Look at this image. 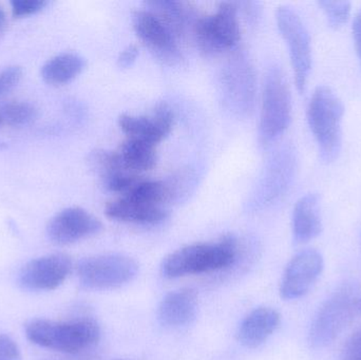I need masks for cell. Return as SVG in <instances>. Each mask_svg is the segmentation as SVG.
<instances>
[{
  "mask_svg": "<svg viewBox=\"0 0 361 360\" xmlns=\"http://www.w3.org/2000/svg\"><path fill=\"white\" fill-rule=\"evenodd\" d=\"M139 273L133 258L121 254L93 256L80 260L76 266L78 281L90 291L120 289L130 283Z\"/></svg>",
  "mask_w": 361,
  "mask_h": 360,
  "instance_id": "8992f818",
  "label": "cell"
},
{
  "mask_svg": "<svg viewBox=\"0 0 361 360\" xmlns=\"http://www.w3.org/2000/svg\"><path fill=\"white\" fill-rule=\"evenodd\" d=\"M25 336L32 344L66 354H78L99 342L101 329L93 319L54 321L33 319L25 325Z\"/></svg>",
  "mask_w": 361,
  "mask_h": 360,
  "instance_id": "7a4b0ae2",
  "label": "cell"
},
{
  "mask_svg": "<svg viewBox=\"0 0 361 360\" xmlns=\"http://www.w3.org/2000/svg\"><path fill=\"white\" fill-rule=\"evenodd\" d=\"M197 178L195 169L184 167L175 171L163 181L166 194V203H180L188 199L197 186Z\"/></svg>",
  "mask_w": 361,
  "mask_h": 360,
  "instance_id": "603a6c76",
  "label": "cell"
},
{
  "mask_svg": "<svg viewBox=\"0 0 361 360\" xmlns=\"http://www.w3.org/2000/svg\"><path fill=\"white\" fill-rule=\"evenodd\" d=\"M319 6H322L328 18L329 25L333 29H339L343 27L350 17L351 13V4L349 1H319Z\"/></svg>",
  "mask_w": 361,
  "mask_h": 360,
  "instance_id": "484cf974",
  "label": "cell"
},
{
  "mask_svg": "<svg viewBox=\"0 0 361 360\" xmlns=\"http://www.w3.org/2000/svg\"><path fill=\"white\" fill-rule=\"evenodd\" d=\"M280 323L281 315L275 309L269 306L255 309L239 325L238 342L247 349L259 348L277 331Z\"/></svg>",
  "mask_w": 361,
  "mask_h": 360,
  "instance_id": "e0dca14e",
  "label": "cell"
},
{
  "mask_svg": "<svg viewBox=\"0 0 361 360\" xmlns=\"http://www.w3.org/2000/svg\"><path fill=\"white\" fill-rule=\"evenodd\" d=\"M197 314V295L189 287L171 291L159 304L158 321L166 329L188 327L195 321Z\"/></svg>",
  "mask_w": 361,
  "mask_h": 360,
  "instance_id": "2e32d148",
  "label": "cell"
},
{
  "mask_svg": "<svg viewBox=\"0 0 361 360\" xmlns=\"http://www.w3.org/2000/svg\"><path fill=\"white\" fill-rule=\"evenodd\" d=\"M345 106L333 89L319 86L307 107V122L315 137L322 162L330 164L338 158L343 145Z\"/></svg>",
  "mask_w": 361,
  "mask_h": 360,
  "instance_id": "3957f363",
  "label": "cell"
},
{
  "mask_svg": "<svg viewBox=\"0 0 361 360\" xmlns=\"http://www.w3.org/2000/svg\"><path fill=\"white\" fill-rule=\"evenodd\" d=\"M292 120V95L288 78L280 66L267 69L263 85L262 105L259 122V142L271 145L290 126Z\"/></svg>",
  "mask_w": 361,
  "mask_h": 360,
  "instance_id": "277c9868",
  "label": "cell"
},
{
  "mask_svg": "<svg viewBox=\"0 0 361 360\" xmlns=\"http://www.w3.org/2000/svg\"><path fill=\"white\" fill-rule=\"evenodd\" d=\"M353 36L355 40L356 50H357L358 57H360L361 65V8L360 12L355 16L353 23Z\"/></svg>",
  "mask_w": 361,
  "mask_h": 360,
  "instance_id": "1f68e13d",
  "label": "cell"
},
{
  "mask_svg": "<svg viewBox=\"0 0 361 360\" xmlns=\"http://www.w3.org/2000/svg\"><path fill=\"white\" fill-rule=\"evenodd\" d=\"M296 166V154L293 148L286 146L278 150L267 163L264 175L255 192L252 205L265 207L284 196L294 180Z\"/></svg>",
  "mask_w": 361,
  "mask_h": 360,
  "instance_id": "30bf717a",
  "label": "cell"
},
{
  "mask_svg": "<svg viewBox=\"0 0 361 360\" xmlns=\"http://www.w3.org/2000/svg\"><path fill=\"white\" fill-rule=\"evenodd\" d=\"M48 4L46 0H12V14L14 17H25L40 12Z\"/></svg>",
  "mask_w": 361,
  "mask_h": 360,
  "instance_id": "4316f807",
  "label": "cell"
},
{
  "mask_svg": "<svg viewBox=\"0 0 361 360\" xmlns=\"http://www.w3.org/2000/svg\"><path fill=\"white\" fill-rule=\"evenodd\" d=\"M292 230L296 244H305L322 234V211L318 194L311 192L297 201L293 211Z\"/></svg>",
  "mask_w": 361,
  "mask_h": 360,
  "instance_id": "d6986e66",
  "label": "cell"
},
{
  "mask_svg": "<svg viewBox=\"0 0 361 360\" xmlns=\"http://www.w3.org/2000/svg\"><path fill=\"white\" fill-rule=\"evenodd\" d=\"M341 360H361V328L345 342Z\"/></svg>",
  "mask_w": 361,
  "mask_h": 360,
  "instance_id": "f546056e",
  "label": "cell"
},
{
  "mask_svg": "<svg viewBox=\"0 0 361 360\" xmlns=\"http://www.w3.org/2000/svg\"><path fill=\"white\" fill-rule=\"evenodd\" d=\"M139 48L135 44H130L126 46L122 52L118 54V66L121 69H128L137 61L139 56Z\"/></svg>",
  "mask_w": 361,
  "mask_h": 360,
  "instance_id": "4dcf8cb0",
  "label": "cell"
},
{
  "mask_svg": "<svg viewBox=\"0 0 361 360\" xmlns=\"http://www.w3.org/2000/svg\"><path fill=\"white\" fill-rule=\"evenodd\" d=\"M105 213L114 221L140 225H156L169 218V211L163 206L148 204L125 197L108 203L105 207Z\"/></svg>",
  "mask_w": 361,
  "mask_h": 360,
  "instance_id": "ac0fdd59",
  "label": "cell"
},
{
  "mask_svg": "<svg viewBox=\"0 0 361 360\" xmlns=\"http://www.w3.org/2000/svg\"><path fill=\"white\" fill-rule=\"evenodd\" d=\"M73 268L71 258L52 254L27 262L19 273V285L29 291H53L61 287Z\"/></svg>",
  "mask_w": 361,
  "mask_h": 360,
  "instance_id": "7c38bea8",
  "label": "cell"
},
{
  "mask_svg": "<svg viewBox=\"0 0 361 360\" xmlns=\"http://www.w3.org/2000/svg\"><path fill=\"white\" fill-rule=\"evenodd\" d=\"M145 4L146 8L154 13L171 29L176 37H180L184 34L189 23L192 25L195 23L192 12L184 2L162 0L148 1Z\"/></svg>",
  "mask_w": 361,
  "mask_h": 360,
  "instance_id": "7402d4cb",
  "label": "cell"
},
{
  "mask_svg": "<svg viewBox=\"0 0 361 360\" xmlns=\"http://www.w3.org/2000/svg\"><path fill=\"white\" fill-rule=\"evenodd\" d=\"M4 21H6V16H4V11L0 8V29H1L2 25H4Z\"/></svg>",
  "mask_w": 361,
  "mask_h": 360,
  "instance_id": "d6a6232c",
  "label": "cell"
},
{
  "mask_svg": "<svg viewBox=\"0 0 361 360\" xmlns=\"http://www.w3.org/2000/svg\"><path fill=\"white\" fill-rule=\"evenodd\" d=\"M175 114L167 103H159L149 116L121 114L118 127L127 139H137L157 146L173 129Z\"/></svg>",
  "mask_w": 361,
  "mask_h": 360,
  "instance_id": "9a60e30c",
  "label": "cell"
},
{
  "mask_svg": "<svg viewBox=\"0 0 361 360\" xmlns=\"http://www.w3.org/2000/svg\"><path fill=\"white\" fill-rule=\"evenodd\" d=\"M20 349L10 336L0 334V360H21Z\"/></svg>",
  "mask_w": 361,
  "mask_h": 360,
  "instance_id": "f1b7e54d",
  "label": "cell"
},
{
  "mask_svg": "<svg viewBox=\"0 0 361 360\" xmlns=\"http://www.w3.org/2000/svg\"><path fill=\"white\" fill-rule=\"evenodd\" d=\"M133 25L140 39L159 59L167 63L179 61L177 37L154 13L147 8L137 11L133 15Z\"/></svg>",
  "mask_w": 361,
  "mask_h": 360,
  "instance_id": "5bb4252c",
  "label": "cell"
},
{
  "mask_svg": "<svg viewBox=\"0 0 361 360\" xmlns=\"http://www.w3.org/2000/svg\"><path fill=\"white\" fill-rule=\"evenodd\" d=\"M86 67V61L75 53H61L49 59L42 68L44 82L52 86H61L78 77Z\"/></svg>",
  "mask_w": 361,
  "mask_h": 360,
  "instance_id": "ffe728a7",
  "label": "cell"
},
{
  "mask_svg": "<svg viewBox=\"0 0 361 360\" xmlns=\"http://www.w3.org/2000/svg\"><path fill=\"white\" fill-rule=\"evenodd\" d=\"M90 168L101 178L102 182L122 173H129L123 167L118 152L95 149L88 156Z\"/></svg>",
  "mask_w": 361,
  "mask_h": 360,
  "instance_id": "cb8c5ba5",
  "label": "cell"
},
{
  "mask_svg": "<svg viewBox=\"0 0 361 360\" xmlns=\"http://www.w3.org/2000/svg\"><path fill=\"white\" fill-rule=\"evenodd\" d=\"M357 290L352 285L339 287L316 313L309 331V345L313 349L330 346L347 329L358 312Z\"/></svg>",
  "mask_w": 361,
  "mask_h": 360,
  "instance_id": "5b68a950",
  "label": "cell"
},
{
  "mask_svg": "<svg viewBox=\"0 0 361 360\" xmlns=\"http://www.w3.org/2000/svg\"><path fill=\"white\" fill-rule=\"evenodd\" d=\"M223 101L229 111L246 116L252 111L256 93L254 68L243 55L228 61L221 75Z\"/></svg>",
  "mask_w": 361,
  "mask_h": 360,
  "instance_id": "9c48e42d",
  "label": "cell"
},
{
  "mask_svg": "<svg viewBox=\"0 0 361 360\" xmlns=\"http://www.w3.org/2000/svg\"><path fill=\"white\" fill-rule=\"evenodd\" d=\"M23 76V70L17 66L6 68L0 73V95L14 88Z\"/></svg>",
  "mask_w": 361,
  "mask_h": 360,
  "instance_id": "83f0119b",
  "label": "cell"
},
{
  "mask_svg": "<svg viewBox=\"0 0 361 360\" xmlns=\"http://www.w3.org/2000/svg\"><path fill=\"white\" fill-rule=\"evenodd\" d=\"M237 238L227 235L216 243H195L173 252L163 259L161 274L169 279L205 274L229 268L238 257Z\"/></svg>",
  "mask_w": 361,
  "mask_h": 360,
  "instance_id": "6da1fadb",
  "label": "cell"
},
{
  "mask_svg": "<svg viewBox=\"0 0 361 360\" xmlns=\"http://www.w3.org/2000/svg\"><path fill=\"white\" fill-rule=\"evenodd\" d=\"M156 147L145 142L127 139L116 152L123 167L127 171L140 175L156 167L158 161Z\"/></svg>",
  "mask_w": 361,
  "mask_h": 360,
  "instance_id": "44dd1931",
  "label": "cell"
},
{
  "mask_svg": "<svg viewBox=\"0 0 361 360\" xmlns=\"http://www.w3.org/2000/svg\"><path fill=\"white\" fill-rule=\"evenodd\" d=\"M37 116V110L25 101H12L0 108V126H25L33 122Z\"/></svg>",
  "mask_w": 361,
  "mask_h": 360,
  "instance_id": "d4e9b609",
  "label": "cell"
},
{
  "mask_svg": "<svg viewBox=\"0 0 361 360\" xmlns=\"http://www.w3.org/2000/svg\"><path fill=\"white\" fill-rule=\"evenodd\" d=\"M276 20L282 37L288 44L295 84L299 92H305L312 70V46L309 31L301 17L290 6L276 11Z\"/></svg>",
  "mask_w": 361,
  "mask_h": 360,
  "instance_id": "ba28073f",
  "label": "cell"
},
{
  "mask_svg": "<svg viewBox=\"0 0 361 360\" xmlns=\"http://www.w3.org/2000/svg\"><path fill=\"white\" fill-rule=\"evenodd\" d=\"M324 268V260L319 252L303 249L294 256L284 270L280 283V296L284 300H295L309 293Z\"/></svg>",
  "mask_w": 361,
  "mask_h": 360,
  "instance_id": "8fae6325",
  "label": "cell"
},
{
  "mask_svg": "<svg viewBox=\"0 0 361 360\" xmlns=\"http://www.w3.org/2000/svg\"><path fill=\"white\" fill-rule=\"evenodd\" d=\"M191 30L200 50L207 55L233 50L241 39L237 4L222 2L214 14L197 17Z\"/></svg>",
  "mask_w": 361,
  "mask_h": 360,
  "instance_id": "52a82bcc",
  "label": "cell"
},
{
  "mask_svg": "<svg viewBox=\"0 0 361 360\" xmlns=\"http://www.w3.org/2000/svg\"><path fill=\"white\" fill-rule=\"evenodd\" d=\"M358 312L361 313V297L360 298V304H358Z\"/></svg>",
  "mask_w": 361,
  "mask_h": 360,
  "instance_id": "836d02e7",
  "label": "cell"
},
{
  "mask_svg": "<svg viewBox=\"0 0 361 360\" xmlns=\"http://www.w3.org/2000/svg\"><path fill=\"white\" fill-rule=\"evenodd\" d=\"M103 224L86 209L69 207L56 213L47 225V235L56 245H69L95 236Z\"/></svg>",
  "mask_w": 361,
  "mask_h": 360,
  "instance_id": "4fadbf2b",
  "label": "cell"
}]
</instances>
